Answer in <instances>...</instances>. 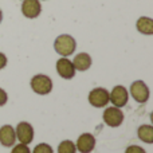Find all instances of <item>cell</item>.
<instances>
[{"instance_id": "obj_1", "label": "cell", "mask_w": 153, "mask_h": 153, "mask_svg": "<svg viewBox=\"0 0 153 153\" xmlns=\"http://www.w3.org/2000/svg\"><path fill=\"white\" fill-rule=\"evenodd\" d=\"M75 48H76L75 39L69 34H62L59 36H56V39L54 40V50L61 56H66L67 58V56L73 55Z\"/></svg>"}, {"instance_id": "obj_2", "label": "cell", "mask_w": 153, "mask_h": 153, "mask_svg": "<svg viewBox=\"0 0 153 153\" xmlns=\"http://www.w3.org/2000/svg\"><path fill=\"white\" fill-rule=\"evenodd\" d=\"M31 89L34 93L39 95H47L53 90V81L48 75L45 74H36L31 78Z\"/></svg>"}, {"instance_id": "obj_3", "label": "cell", "mask_w": 153, "mask_h": 153, "mask_svg": "<svg viewBox=\"0 0 153 153\" xmlns=\"http://www.w3.org/2000/svg\"><path fill=\"white\" fill-rule=\"evenodd\" d=\"M129 94L132 98L138 103H145L151 97V91H149L148 85L144 81H134L130 85Z\"/></svg>"}, {"instance_id": "obj_4", "label": "cell", "mask_w": 153, "mask_h": 153, "mask_svg": "<svg viewBox=\"0 0 153 153\" xmlns=\"http://www.w3.org/2000/svg\"><path fill=\"white\" fill-rule=\"evenodd\" d=\"M87 100L93 108H106L109 103V90L105 87H95L89 93Z\"/></svg>"}, {"instance_id": "obj_5", "label": "cell", "mask_w": 153, "mask_h": 153, "mask_svg": "<svg viewBox=\"0 0 153 153\" xmlns=\"http://www.w3.org/2000/svg\"><path fill=\"white\" fill-rule=\"evenodd\" d=\"M128 101H129V91L122 85H117L111 89V91H109V102H111L116 108L121 109L126 106Z\"/></svg>"}, {"instance_id": "obj_6", "label": "cell", "mask_w": 153, "mask_h": 153, "mask_svg": "<svg viewBox=\"0 0 153 153\" xmlns=\"http://www.w3.org/2000/svg\"><path fill=\"white\" fill-rule=\"evenodd\" d=\"M103 122H105L108 126L110 128H118L120 125L124 122V113L120 108H116V106H109L103 110L102 114Z\"/></svg>"}, {"instance_id": "obj_7", "label": "cell", "mask_w": 153, "mask_h": 153, "mask_svg": "<svg viewBox=\"0 0 153 153\" xmlns=\"http://www.w3.org/2000/svg\"><path fill=\"white\" fill-rule=\"evenodd\" d=\"M15 134H16V140L20 144H28L32 143L34 140V128L30 122H19L18 126L15 128Z\"/></svg>"}, {"instance_id": "obj_8", "label": "cell", "mask_w": 153, "mask_h": 153, "mask_svg": "<svg viewBox=\"0 0 153 153\" xmlns=\"http://www.w3.org/2000/svg\"><path fill=\"white\" fill-rule=\"evenodd\" d=\"M22 13L27 19H35L42 12V4L40 0H23L22 1Z\"/></svg>"}, {"instance_id": "obj_9", "label": "cell", "mask_w": 153, "mask_h": 153, "mask_svg": "<svg viewBox=\"0 0 153 153\" xmlns=\"http://www.w3.org/2000/svg\"><path fill=\"white\" fill-rule=\"evenodd\" d=\"M55 69H56V73L59 74V76L63 79H71V78H74V75H75V69H74V66H73V62L70 61L69 58H66V56H61V58L56 61Z\"/></svg>"}, {"instance_id": "obj_10", "label": "cell", "mask_w": 153, "mask_h": 153, "mask_svg": "<svg viewBox=\"0 0 153 153\" xmlns=\"http://www.w3.org/2000/svg\"><path fill=\"white\" fill-rule=\"evenodd\" d=\"M75 148L79 153H91L95 148V137L91 133H83L76 140Z\"/></svg>"}, {"instance_id": "obj_11", "label": "cell", "mask_w": 153, "mask_h": 153, "mask_svg": "<svg viewBox=\"0 0 153 153\" xmlns=\"http://www.w3.org/2000/svg\"><path fill=\"white\" fill-rule=\"evenodd\" d=\"M16 141V134H15V129L11 125H4L0 128V144L5 148H11L13 146Z\"/></svg>"}, {"instance_id": "obj_12", "label": "cell", "mask_w": 153, "mask_h": 153, "mask_svg": "<svg viewBox=\"0 0 153 153\" xmlns=\"http://www.w3.org/2000/svg\"><path fill=\"white\" fill-rule=\"evenodd\" d=\"M71 62L75 71H86L91 66V56L87 53H79L74 56V59Z\"/></svg>"}, {"instance_id": "obj_13", "label": "cell", "mask_w": 153, "mask_h": 153, "mask_svg": "<svg viewBox=\"0 0 153 153\" xmlns=\"http://www.w3.org/2000/svg\"><path fill=\"white\" fill-rule=\"evenodd\" d=\"M136 28L143 35H153V19L148 16H141L136 23Z\"/></svg>"}, {"instance_id": "obj_14", "label": "cell", "mask_w": 153, "mask_h": 153, "mask_svg": "<svg viewBox=\"0 0 153 153\" xmlns=\"http://www.w3.org/2000/svg\"><path fill=\"white\" fill-rule=\"evenodd\" d=\"M137 136L143 143L153 144V126L152 125H141L137 130Z\"/></svg>"}, {"instance_id": "obj_15", "label": "cell", "mask_w": 153, "mask_h": 153, "mask_svg": "<svg viewBox=\"0 0 153 153\" xmlns=\"http://www.w3.org/2000/svg\"><path fill=\"white\" fill-rule=\"evenodd\" d=\"M58 153H76L75 143H73L70 140L62 141L58 145Z\"/></svg>"}, {"instance_id": "obj_16", "label": "cell", "mask_w": 153, "mask_h": 153, "mask_svg": "<svg viewBox=\"0 0 153 153\" xmlns=\"http://www.w3.org/2000/svg\"><path fill=\"white\" fill-rule=\"evenodd\" d=\"M32 153H54V149H53V146L48 145V144L40 143L34 148Z\"/></svg>"}, {"instance_id": "obj_17", "label": "cell", "mask_w": 153, "mask_h": 153, "mask_svg": "<svg viewBox=\"0 0 153 153\" xmlns=\"http://www.w3.org/2000/svg\"><path fill=\"white\" fill-rule=\"evenodd\" d=\"M11 153H31V151H30L28 145H26V144H16V145H13L12 151H11Z\"/></svg>"}, {"instance_id": "obj_18", "label": "cell", "mask_w": 153, "mask_h": 153, "mask_svg": "<svg viewBox=\"0 0 153 153\" xmlns=\"http://www.w3.org/2000/svg\"><path fill=\"white\" fill-rule=\"evenodd\" d=\"M125 153H146V151L140 145H129L125 149Z\"/></svg>"}, {"instance_id": "obj_19", "label": "cell", "mask_w": 153, "mask_h": 153, "mask_svg": "<svg viewBox=\"0 0 153 153\" xmlns=\"http://www.w3.org/2000/svg\"><path fill=\"white\" fill-rule=\"evenodd\" d=\"M8 101V94L5 93V90H3L0 87V106H4Z\"/></svg>"}, {"instance_id": "obj_20", "label": "cell", "mask_w": 153, "mask_h": 153, "mask_svg": "<svg viewBox=\"0 0 153 153\" xmlns=\"http://www.w3.org/2000/svg\"><path fill=\"white\" fill-rule=\"evenodd\" d=\"M7 62H8L7 55L3 54V53H0V70H3L5 66H7Z\"/></svg>"}, {"instance_id": "obj_21", "label": "cell", "mask_w": 153, "mask_h": 153, "mask_svg": "<svg viewBox=\"0 0 153 153\" xmlns=\"http://www.w3.org/2000/svg\"><path fill=\"white\" fill-rule=\"evenodd\" d=\"M1 20H3V12H1V10H0V23H1Z\"/></svg>"}]
</instances>
